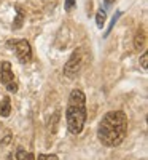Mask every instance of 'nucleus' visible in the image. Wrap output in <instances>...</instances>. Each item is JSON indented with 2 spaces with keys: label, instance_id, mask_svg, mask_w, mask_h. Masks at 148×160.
Listing matches in <instances>:
<instances>
[{
  "label": "nucleus",
  "instance_id": "f257e3e1",
  "mask_svg": "<svg viewBox=\"0 0 148 160\" xmlns=\"http://www.w3.org/2000/svg\"><path fill=\"white\" fill-rule=\"evenodd\" d=\"M127 135V118L123 111H110L107 112L97 130L99 141L107 148H116L124 141Z\"/></svg>",
  "mask_w": 148,
  "mask_h": 160
},
{
  "label": "nucleus",
  "instance_id": "f03ea898",
  "mask_svg": "<svg viewBox=\"0 0 148 160\" xmlns=\"http://www.w3.org/2000/svg\"><path fill=\"white\" fill-rule=\"evenodd\" d=\"M67 128L72 135H80L86 123V98L81 90H72L65 111Z\"/></svg>",
  "mask_w": 148,
  "mask_h": 160
},
{
  "label": "nucleus",
  "instance_id": "7ed1b4c3",
  "mask_svg": "<svg viewBox=\"0 0 148 160\" xmlns=\"http://www.w3.org/2000/svg\"><path fill=\"white\" fill-rule=\"evenodd\" d=\"M83 64H85V48H76L73 50V53L70 55L69 61L65 62L64 66V75L67 78H75L83 69Z\"/></svg>",
  "mask_w": 148,
  "mask_h": 160
},
{
  "label": "nucleus",
  "instance_id": "20e7f679",
  "mask_svg": "<svg viewBox=\"0 0 148 160\" xmlns=\"http://www.w3.org/2000/svg\"><path fill=\"white\" fill-rule=\"evenodd\" d=\"M8 48H11L13 51L16 53V58L21 64H27L32 59V47L25 38H13L8 40L7 43Z\"/></svg>",
  "mask_w": 148,
  "mask_h": 160
},
{
  "label": "nucleus",
  "instance_id": "39448f33",
  "mask_svg": "<svg viewBox=\"0 0 148 160\" xmlns=\"http://www.w3.org/2000/svg\"><path fill=\"white\" fill-rule=\"evenodd\" d=\"M0 80H2V85L10 93L18 91V83L15 80V74H13V71H11V64L8 61H3L2 64H0Z\"/></svg>",
  "mask_w": 148,
  "mask_h": 160
},
{
  "label": "nucleus",
  "instance_id": "423d86ee",
  "mask_svg": "<svg viewBox=\"0 0 148 160\" xmlns=\"http://www.w3.org/2000/svg\"><path fill=\"white\" fill-rule=\"evenodd\" d=\"M145 45H146V35H145V31L140 29V31H137L136 37H134V48L137 51H142L145 48Z\"/></svg>",
  "mask_w": 148,
  "mask_h": 160
},
{
  "label": "nucleus",
  "instance_id": "0eeeda50",
  "mask_svg": "<svg viewBox=\"0 0 148 160\" xmlns=\"http://www.w3.org/2000/svg\"><path fill=\"white\" fill-rule=\"evenodd\" d=\"M10 112H11L10 98H2L0 99V117H8Z\"/></svg>",
  "mask_w": 148,
  "mask_h": 160
},
{
  "label": "nucleus",
  "instance_id": "6e6552de",
  "mask_svg": "<svg viewBox=\"0 0 148 160\" xmlns=\"http://www.w3.org/2000/svg\"><path fill=\"white\" fill-rule=\"evenodd\" d=\"M105 19H107V15H105V10H97L96 13V24H97V28L102 29V26L105 24Z\"/></svg>",
  "mask_w": 148,
  "mask_h": 160
},
{
  "label": "nucleus",
  "instance_id": "1a4fd4ad",
  "mask_svg": "<svg viewBox=\"0 0 148 160\" xmlns=\"http://www.w3.org/2000/svg\"><path fill=\"white\" fill-rule=\"evenodd\" d=\"M22 21H24V15H22V11L18 8V15H16L15 22H13V29H19L21 26H22Z\"/></svg>",
  "mask_w": 148,
  "mask_h": 160
},
{
  "label": "nucleus",
  "instance_id": "9d476101",
  "mask_svg": "<svg viewBox=\"0 0 148 160\" xmlns=\"http://www.w3.org/2000/svg\"><path fill=\"white\" fill-rule=\"evenodd\" d=\"M119 16H121V11H116V15L113 16V19H112V22H110V26H109V29H107V32H105V37L112 32V29L115 28V22L118 21V18H119Z\"/></svg>",
  "mask_w": 148,
  "mask_h": 160
},
{
  "label": "nucleus",
  "instance_id": "9b49d317",
  "mask_svg": "<svg viewBox=\"0 0 148 160\" xmlns=\"http://www.w3.org/2000/svg\"><path fill=\"white\" fill-rule=\"evenodd\" d=\"M35 160H58V157L54 154H38Z\"/></svg>",
  "mask_w": 148,
  "mask_h": 160
},
{
  "label": "nucleus",
  "instance_id": "f8f14e48",
  "mask_svg": "<svg viewBox=\"0 0 148 160\" xmlns=\"http://www.w3.org/2000/svg\"><path fill=\"white\" fill-rule=\"evenodd\" d=\"M140 64L143 69H148V53H143L142 58H140Z\"/></svg>",
  "mask_w": 148,
  "mask_h": 160
},
{
  "label": "nucleus",
  "instance_id": "ddd939ff",
  "mask_svg": "<svg viewBox=\"0 0 148 160\" xmlns=\"http://www.w3.org/2000/svg\"><path fill=\"white\" fill-rule=\"evenodd\" d=\"M25 155H27V154H25V151H24L22 148H19V149H18V154H16V158H18V160H24Z\"/></svg>",
  "mask_w": 148,
  "mask_h": 160
},
{
  "label": "nucleus",
  "instance_id": "4468645a",
  "mask_svg": "<svg viewBox=\"0 0 148 160\" xmlns=\"http://www.w3.org/2000/svg\"><path fill=\"white\" fill-rule=\"evenodd\" d=\"M75 7V0H65V11H70Z\"/></svg>",
  "mask_w": 148,
  "mask_h": 160
},
{
  "label": "nucleus",
  "instance_id": "2eb2a0df",
  "mask_svg": "<svg viewBox=\"0 0 148 160\" xmlns=\"http://www.w3.org/2000/svg\"><path fill=\"white\" fill-rule=\"evenodd\" d=\"M24 160H35V155H34V154H27Z\"/></svg>",
  "mask_w": 148,
  "mask_h": 160
},
{
  "label": "nucleus",
  "instance_id": "dca6fc26",
  "mask_svg": "<svg viewBox=\"0 0 148 160\" xmlns=\"http://www.w3.org/2000/svg\"><path fill=\"white\" fill-rule=\"evenodd\" d=\"M104 3H105L107 7H110L112 3H115V0H104Z\"/></svg>",
  "mask_w": 148,
  "mask_h": 160
}]
</instances>
